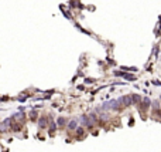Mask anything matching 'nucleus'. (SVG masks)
Instances as JSON below:
<instances>
[{
	"instance_id": "obj_1",
	"label": "nucleus",
	"mask_w": 161,
	"mask_h": 152,
	"mask_svg": "<svg viewBox=\"0 0 161 152\" xmlns=\"http://www.w3.org/2000/svg\"><path fill=\"white\" fill-rule=\"evenodd\" d=\"M120 100V102H123L124 105H130L132 104V98L129 97V95H126V97H122V98H119Z\"/></svg>"
},
{
	"instance_id": "obj_2",
	"label": "nucleus",
	"mask_w": 161,
	"mask_h": 152,
	"mask_svg": "<svg viewBox=\"0 0 161 152\" xmlns=\"http://www.w3.org/2000/svg\"><path fill=\"white\" fill-rule=\"evenodd\" d=\"M124 77H126L127 80H132V81L136 80V77H134V75H132V74H124Z\"/></svg>"
},
{
	"instance_id": "obj_3",
	"label": "nucleus",
	"mask_w": 161,
	"mask_h": 152,
	"mask_svg": "<svg viewBox=\"0 0 161 152\" xmlns=\"http://www.w3.org/2000/svg\"><path fill=\"white\" fill-rule=\"evenodd\" d=\"M133 101H134V102H139V101H140V97H139L137 94H134V95H133Z\"/></svg>"
}]
</instances>
